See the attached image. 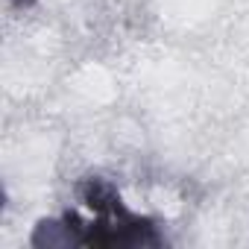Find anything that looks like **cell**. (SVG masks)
<instances>
[{
  "label": "cell",
  "instance_id": "1",
  "mask_svg": "<svg viewBox=\"0 0 249 249\" xmlns=\"http://www.w3.org/2000/svg\"><path fill=\"white\" fill-rule=\"evenodd\" d=\"M85 205L97 214L94 223H82L76 214L65 217V240H79L88 246H159L161 237L153 220L132 214L117 191L103 179H85L79 185Z\"/></svg>",
  "mask_w": 249,
  "mask_h": 249
}]
</instances>
